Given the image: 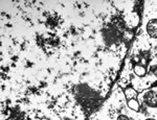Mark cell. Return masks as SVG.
<instances>
[{
  "label": "cell",
  "instance_id": "7a4b0ae2",
  "mask_svg": "<svg viewBox=\"0 0 157 120\" xmlns=\"http://www.w3.org/2000/svg\"><path fill=\"white\" fill-rule=\"evenodd\" d=\"M121 31L117 26L109 25L103 29V38L109 45L118 44L121 41Z\"/></svg>",
  "mask_w": 157,
  "mask_h": 120
},
{
  "label": "cell",
  "instance_id": "9c48e42d",
  "mask_svg": "<svg viewBox=\"0 0 157 120\" xmlns=\"http://www.w3.org/2000/svg\"><path fill=\"white\" fill-rule=\"evenodd\" d=\"M117 120H130V118H129L128 116H126V115L121 114L117 117Z\"/></svg>",
  "mask_w": 157,
  "mask_h": 120
},
{
  "label": "cell",
  "instance_id": "3957f363",
  "mask_svg": "<svg viewBox=\"0 0 157 120\" xmlns=\"http://www.w3.org/2000/svg\"><path fill=\"white\" fill-rule=\"evenodd\" d=\"M141 100L147 107H157V92L154 90H149L141 95Z\"/></svg>",
  "mask_w": 157,
  "mask_h": 120
},
{
  "label": "cell",
  "instance_id": "5b68a950",
  "mask_svg": "<svg viewBox=\"0 0 157 120\" xmlns=\"http://www.w3.org/2000/svg\"><path fill=\"white\" fill-rule=\"evenodd\" d=\"M134 72H135V74L139 77H144L147 74V70L145 67L143 66V65H139V64H136L134 65Z\"/></svg>",
  "mask_w": 157,
  "mask_h": 120
},
{
  "label": "cell",
  "instance_id": "ba28073f",
  "mask_svg": "<svg viewBox=\"0 0 157 120\" xmlns=\"http://www.w3.org/2000/svg\"><path fill=\"white\" fill-rule=\"evenodd\" d=\"M149 71H150L151 74H153V75L157 76V64L151 65L150 68H149Z\"/></svg>",
  "mask_w": 157,
  "mask_h": 120
},
{
  "label": "cell",
  "instance_id": "30bf717a",
  "mask_svg": "<svg viewBox=\"0 0 157 120\" xmlns=\"http://www.w3.org/2000/svg\"><path fill=\"white\" fill-rule=\"evenodd\" d=\"M146 120H156V119H153V118H148V119H146Z\"/></svg>",
  "mask_w": 157,
  "mask_h": 120
},
{
  "label": "cell",
  "instance_id": "277c9868",
  "mask_svg": "<svg viewBox=\"0 0 157 120\" xmlns=\"http://www.w3.org/2000/svg\"><path fill=\"white\" fill-rule=\"evenodd\" d=\"M146 29L149 37H151L152 39L157 40V19H151L147 23Z\"/></svg>",
  "mask_w": 157,
  "mask_h": 120
},
{
  "label": "cell",
  "instance_id": "8992f818",
  "mask_svg": "<svg viewBox=\"0 0 157 120\" xmlns=\"http://www.w3.org/2000/svg\"><path fill=\"white\" fill-rule=\"evenodd\" d=\"M125 95L128 100H130V99H136V97H137V92H136L132 87H128V88L125 89Z\"/></svg>",
  "mask_w": 157,
  "mask_h": 120
},
{
  "label": "cell",
  "instance_id": "52a82bcc",
  "mask_svg": "<svg viewBox=\"0 0 157 120\" xmlns=\"http://www.w3.org/2000/svg\"><path fill=\"white\" fill-rule=\"evenodd\" d=\"M128 107L135 112H139V109H140L139 102L136 99H130V100H128Z\"/></svg>",
  "mask_w": 157,
  "mask_h": 120
},
{
  "label": "cell",
  "instance_id": "6da1fadb",
  "mask_svg": "<svg viewBox=\"0 0 157 120\" xmlns=\"http://www.w3.org/2000/svg\"><path fill=\"white\" fill-rule=\"evenodd\" d=\"M73 93L77 100L87 112L94 111L102 101L98 92H95L87 85H78L73 90Z\"/></svg>",
  "mask_w": 157,
  "mask_h": 120
}]
</instances>
